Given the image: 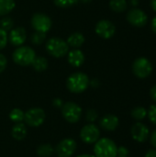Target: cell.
Here are the masks:
<instances>
[{
    "label": "cell",
    "instance_id": "1",
    "mask_svg": "<svg viewBox=\"0 0 156 157\" xmlns=\"http://www.w3.org/2000/svg\"><path fill=\"white\" fill-rule=\"evenodd\" d=\"M89 77L86 74L82 72H76L72 74L66 80L67 89L74 94H80L85 92L89 86Z\"/></svg>",
    "mask_w": 156,
    "mask_h": 157
},
{
    "label": "cell",
    "instance_id": "2",
    "mask_svg": "<svg viewBox=\"0 0 156 157\" xmlns=\"http://www.w3.org/2000/svg\"><path fill=\"white\" fill-rule=\"evenodd\" d=\"M118 146L109 138H101L95 143L94 154L96 157H117Z\"/></svg>",
    "mask_w": 156,
    "mask_h": 157
},
{
    "label": "cell",
    "instance_id": "3",
    "mask_svg": "<svg viewBox=\"0 0 156 157\" xmlns=\"http://www.w3.org/2000/svg\"><path fill=\"white\" fill-rule=\"evenodd\" d=\"M47 52L55 58H62L67 55L69 52V45L67 42L58 37L50 38L45 44Z\"/></svg>",
    "mask_w": 156,
    "mask_h": 157
},
{
    "label": "cell",
    "instance_id": "4",
    "mask_svg": "<svg viewBox=\"0 0 156 157\" xmlns=\"http://www.w3.org/2000/svg\"><path fill=\"white\" fill-rule=\"evenodd\" d=\"M35 57H36L35 51L31 47L26 45L17 47L12 54L13 62L19 66L30 65L33 60L35 59Z\"/></svg>",
    "mask_w": 156,
    "mask_h": 157
},
{
    "label": "cell",
    "instance_id": "5",
    "mask_svg": "<svg viewBox=\"0 0 156 157\" xmlns=\"http://www.w3.org/2000/svg\"><path fill=\"white\" fill-rule=\"evenodd\" d=\"M132 72L140 79L147 78L153 72V64L147 58L139 57L132 63Z\"/></svg>",
    "mask_w": 156,
    "mask_h": 157
},
{
    "label": "cell",
    "instance_id": "6",
    "mask_svg": "<svg viewBox=\"0 0 156 157\" xmlns=\"http://www.w3.org/2000/svg\"><path fill=\"white\" fill-rule=\"evenodd\" d=\"M62 114L66 121L70 123H76L81 119L82 109L74 102H66L63 103L62 107Z\"/></svg>",
    "mask_w": 156,
    "mask_h": 157
},
{
    "label": "cell",
    "instance_id": "7",
    "mask_svg": "<svg viewBox=\"0 0 156 157\" xmlns=\"http://www.w3.org/2000/svg\"><path fill=\"white\" fill-rule=\"evenodd\" d=\"M30 24L35 31L47 33L52 26V21L49 16L44 13H35L30 19Z\"/></svg>",
    "mask_w": 156,
    "mask_h": 157
},
{
    "label": "cell",
    "instance_id": "8",
    "mask_svg": "<svg viewBox=\"0 0 156 157\" xmlns=\"http://www.w3.org/2000/svg\"><path fill=\"white\" fill-rule=\"evenodd\" d=\"M45 112L40 108H32L25 112L24 121L30 127H39L45 121Z\"/></svg>",
    "mask_w": 156,
    "mask_h": 157
},
{
    "label": "cell",
    "instance_id": "9",
    "mask_svg": "<svg viewBox=\"0 0 156 157\" xmlns=\"http://www.w3.org/2000/svg\"><path fill=\"white\" fill-rule=\"evenodd\" d=\"M80 138L85 144H95L100 138V131L98 127L94 123H88L81 130Z\"/></svg>",
    "mask_w": 156,
    "mask_h": 157
},
{
    "label": "cell",
    "instance_id": "10",
    "mask_svg": "<svg viewBox=\"0 0 156 157\" xmlns=\"http://www.w3.org/2000/svg\"><path fill=\"white\" fill-rule=\"evenodd\" d=\"M76 147L77 144L74 139L66 138L57 144L54 151L58 157H71L75 153Z\"/></svg>",
    "mask_w": 156,
    "mask_h": 157
},
{
    "label": "cell",
    "instance_id": "11",
    "mask_svg": "<svg viewBox=\"0 0 156 157\" xmlns=\"http://www.w3.org/2000/svg\"><path fill=\"white\" fill-rule=\"evenodd\" d=\"M127 20L128 22L136 28H142L145 26L148 22V17L146 13L137 7L131 8L127 14Z\"/></svg>",
    "mask_w": 156,
    "mask_h": 157
},
{
    "label": "cell",
    "instance_id": "12",
    "mask_svg": "<svg viewBox=\"0 0 156 157\" xmlns=\"http://www.w3.org/2000/svg\"><path fill=\"white\" fill-rule=\"evenodd\" d=\"M95 31L100 38L108 40L115 35L116 27L110 20L101 19L97 23L95 27Z\"/></svg>",
    "mask_w": 156,
    "mask_h": 157
},
{
    "label": "cell",
    "instance_id": "13",
    "mask_svg": "<svg viewBox=\"0 0 156 157\" xmlns=\"http://www.w3.org/2000/svg\"><path fill=\"white\" fill-rule=\"evenodd\" d=\"M131 137L138 143H144L150 137V130L144 123L138 121L133 124L131 130Z\"/></svg>",
    "mask_w": 156,
    "mask_h": 157
},
{
    "label": "cell",
    "instance_id": "14",
    "mask_svg": "<svg viewBox=\"0 0 156 157\" xmlns=\"http://www.w3.org/2000/svg\"><path fill=\"white\" fill-rule=\"evenodd\" d=\"M27 40V32L23 27L13 28L8 34V41L15 47L22 46Z\"/></svg>",
    "mask_w": 156,
    "mask_h": 157
},
{
    "label": "cell",
    "instance_id": "15",
    "mask_svg": "<svg viewBox=\"0 0 156 157\" xmlns=\"http://www.w3.org/2000/svg\"><path fill=\"white\" fill-rule=\"evenodd\" d=\"M86 57L84 52L79 49H73L67 53V61L73 67H80L85 63Z\"/></svg>",
    "mask_w": 156,
    "mask_h": 157
},
{
    "label": "cell",
    "instance_id": "16",
    "mask_svg": "<svg viewBox=\"0 0 156 157\" xmlns=\"http://www.w3.org/2000/svg\"><path fill=\"white\" fill-rule=\"evenodd\" d=\"M99 124L103 130L108 132H113L119 127L120 121L117 116L113 114H107L100 120Z\"/></svg>",
    "mask_w": 156,
    "mask_h": 157
},
{
    "label": "cell",
    "instance_id": "17",
    "mask_svg": "<svg viewBox=\"0 0 156 157\" xmlns=\"http://www.w3.org/2000/svg\"><path fill=\"white\" fill-rule=\"evenodd\" d=\"M85 36L81 32H74L68 37L66 42L69 47H72L74 49H79L85 43Z\"/></svg>",
    "mask_w": 156,
    "mask_h": 157
},
{
    "label": "cell",
    "instance_id": "18",
    "mask_svg": "<svg viewBox=\"0 0 156 157\" xmlns=\"http://www.w3.org/2000/svg\"><path fill=\"white\" fill-rule=\"evenodd\" d=\"M11 134H12V137L17 141H21L25 139V137L28 134V130H27L26 125L22 122L16 123L12 128Z\"/></svg>",
    "mask_w": 156,
    "mask_h": 157
},
{
    "label": "cell",
    "instance_id": "19",
    "mask_svg": "<svg viewBox=\"0 0 156 157\" xmlns=\"http://www.w3.org/2000/svg\"><path fill=\"white\" fill-rule=\"evenodd\" d=\"M48 61L45 57L43 56H37L35 57V59L33 60L31 65L33 67V69L36 71V72H43L45 71L47 68H48Z\"/></svg>",
    "mask_w": 156,
    "mask_h": 157
},
{
    "label": "cell",
    "instance_id": "20",
    "mask_svg": "<svg viewBox=\"0 0 156 157\" xmlns=\"http://www.w3.org/2000/svg\"><path fill=\"white\" fill-rule=\"evenodd\" d=\"M16 6L15 0H0V16L9 14Z\"/></svg>",
    "mask_w": 156,
    "mask_h": 157
},
{
    "label": "cell",
    "instance_id": "21",
    "mask_svg": "<svg viewBox=\"0 0 156 157\" xmlns=\"http://www.w3.org/2000/svg\"><path fill=\"white\" fill-rule=\"evenodd\" d=\"M109 7L114 12L121 13L127 9L128 3L126 0H110L109 1Z\"/></svg>",
    "mask_w": 156,
    "mask_h": 157
},
{
    "label": "cell",
    "instance_id": "22",
    "mask_svg": "<svg viewBox=\"0 0 156 157\" xmlns=\"http://www.w3.org/2000/svg\"><path fill=\"white\" fill-rule=\"evenodd\" d=\"M54 152L53 147L50 144H40L37 148V155L40 157H50Z\"/></svg>",
    "mask_w": 156,
    "mask_h": 157
},
{
    "label": "cell",
    "instance_id": "23",
    "mask_svg": "<svg viewBox=\"0 0 156 157\" xmlns=\"http://www.w3.org/2000/svg\"><path fill=\"white\" fill-rule=\"evenodd\" d=\"M131 117L138 121L144 120L147 116V110L143 107H135L131 113Z\"/></svg>",
    "mask_w": 156,
    "mask_h": 157
},
{
    "label": "cell",
    "instance_id": "24",
    "mask_svg": "<svg viewBox=\"0 0 156 157\" xmlns=\"http://www.w3.org/2000/svg\"><path fill=\"white\" fill-rule=\"evenodd\" d=\"M24 115H25V112H23L22 109H14L9 113V119L12 121H14L15 123H18V122H22L24 121Z\"/></svg>",
    "mask_w": 156,
    "mask_h": 157
},
{
    "label": "cell",
    "instance_id": "25",
    "mask_svg": "<svg viewBox=\"0 0 156 157\" xmlns=\"http://www.w3.org/2000/svg\"><path fill=\"white\" fill-rule=\"evenodd\" d=\"M46 40V33L40 32V31H35L31 37H30V41L33 45H41Z\"/></svg>",
    "mask_w": 156,
    "mask_h": 157
},
{
    "label": "cell",
    "instance_id": "26",
    "mask_svg": "<svg viewBox=\"0 0 156 157\" xmlns=\"http://www.w3.org/2000/svg\"><path fill=\"white\" fill-rule=\"evenodd\" d=\"M14 27V21L10 17H6L4 16L1 19H0V28L2 29H4L5 31L8 32L10 31Z\"/></svg>",
    "mask_w": 156,
    "mask_h": 157
},
{
    "label": "cell",
    "instance_id": "27",
    "mask_svg": "<svg viewBox=\"0 0 156 157\" xmlns=\"http://www.w3.org/2000/svg\"><path fill=\"white\" fill-rule=\"evenodd\" d=\"M56 6L61 8H68L74 6L78 0H53Z\"/></svg>",
    "mask_w": 156,
    "mask_h": 157
},
{
    "label": "cell",
    "instance_id": "28",
    "mask_svg": "<svg viewBox=\"0 0 156 157\" xmlns=\"http://www.w3.org/2000/svg\"><path fill=\"white\" fill-rule=\"evenodd\" d=\"M8 42V34L0 28V51L3 50Z\"/></svg>",
    "mask_w": 156,
    "mask_h": 157
},
{
    "label": "cell",
    "instance_id": "29",
    "mask_svg": "<svg viewBox=\"0 0 156 157\" xmlns=\"http://www.w3.org/2000/svg\"><path fill=\"white\" fill-rule=\"evenodd\" d=\"M97 117H98V114H97V110H95V109H88L87 112H86V121H87L89 123L95 122V121H97Z\"/></svg>",
    "mask_w": 156,
    "mask_h": 157
},
{
    "label": "cell",
    "instance_id": "30",
    "mask_svg": "<svg viewBox=\"0 0 156 157\" xmlns=\"http://www.w3.org/2000/svg\"><path fill=\"white\" fill-rule=\"evenodd\" d=\"M147 116L150 120V121L156 125V104L152 105L149 109V110L147 111Z\"/></svg>",
    "mask_w": 156,
    "mask_h": 157
},
{
    "label": "cell",
    "instance_id": "31",
    "mask_svg": "<svg viewBox=\"0 0 156 157\" xmlns=\"http://www.w3.org/2000/svg\"><path fill=\"white\" fill-rule=\"evenodd\" d=\"M6 65H7V59H6V57L3 53H0V74H2L5 71Z\"/></svg>",
    "mask_w": 156,
    "mask_h": 157
},
{
    "label": "cell",
    "instance_id": "32",
    "mask_svg": "<svg viewBox=\"0 0 156 157\" xmlns=\"http://www.w3.org/2000/svg\"><path fill=\"white\" fill-rule=\"evenodd\" d=\"M122 156H129V150H128V148H126L125 146H120V147H118L117 157Z\"/></svg>",
    "mask_w": 156,
    "mask_h": 157
},
{
    "label": "cell",
    "instance_id": "33",
    "mask_svg": "<svg viewBox=\"0 0 156 157\" xmlns=\"http://www.w3.org/2000/svg\"><path fill=\"white\" fill-rule=\"evenodd\" d=\"M150 143L156 149V129L154 131H153L152 133H150Z\"/></svg>",
    "mask_w": 156,
    "mask_h": 157
},
{
    "label": "cell",
    "instance_id": "34",
    "mask_svg": "<svg viewBox=\"0 0 156 157\" xmlns=\"http://www.w3.org/2000/svg\"><path fill=\"white\" fill-rule=\"evenodd\" d=\"M52 105L57 109H62V107L63 105V100L61 98H55L52 101Z\"/></svg>",
    "mask_w": 156,
    "mask_h": 157
},
{
    "label": "cell",
    "instance_id": "35",
    "mask_svg": "<svg viewBox=\"0 0 156 157\" xmlns=\"http://www.w3.org/2000/svg\"><path fill=\"white\" fill-rule=\"evenodd\" d=\"M150 96H151L152 99L154 102H156V84L151 88V90H150Z\"/></svg>",
    "mask_w": 156,
    "mask_h": 157
},
{
    "label": "cell",
    "instance_id": "36",
    "mask_svg": "<svg viewBox=\"0 0 156 157\" xmlns=\"http://www.w3.org/2000/svg\"><path fill=\"white\" fill-rule=\"evenodd\" d=\"M144 157H156V149H150L147 151Z\"/></svg>",
    "mask_w": 156,
    "mask_h": 157
},
{
    "label": "cell",
    "instance_id": "37",
    "mask_svg": "<svg viewBox=\"0 0 156 157\" xmlns=\"http://www.w3.org/2000/svg\"><path fill=\"white\" fill-rule=\"evenodd\" d=\"M89 86H92V87H94V88H97V87H98V86H99V82H98V80H97V79H93V80H91V81H90Z\"/></svg>",
    "mask_w": 156,
    "mask_h": 157
},
{
    "label": "cell",
    "instance_id": "38",
    "mask_svg": "<svg viewBox=\"0 0 156 157\" xmlns=\"http://www.w3.org/2000/svg\"><path fill=\"white\" fill-rule=\"evenodd\" d=\"M151 27H152V29H153V31L156 33V16L153 18V20H152V25H151Z\"/></svg>",
    "mask_w": 156,
    "mask_h": 157
},
{
    "label": "cell",
    "instance_id": "39",
    "mask_svg": "<svg viewBox=\"0 0 156 157\" xmlns=\"http://www.w3.org/2000/svg\"><path fill=\"white\" fill-rule=\"evenodd\" d=\"M151 6H152L153 10L156 12V0H152L151 1Z\"/></svg>",
    "mask_w": 156,
    "mask_h": 157
},
{
    "label": "cell",
    "instance_id": "40",
    "mask_svg": "<svg viewBox=\"0 0 156 157\" xmlns=\"http://www.w3.org/2000/svg\"><path fill=\"white\" fill-rule=\"evenodd\" d=\"M131 3L132 4V6H136L139 4V0H131Z\"/></svg>",
    "mask_w": 156,
    "mask_h": 157
},
{
    "label": "cell",
    "instance_id": "41",
    "mask_svg": "<svg viewBox=\"0 0 156 157\" xmlns=\"http://www.w3.org/2000/svg\"><path fill=\"white\" fill-rule=\"evenodd\" d=\"M77 157H96L95 155H81Z\"/></svg>",
    "mask_w": 156,
    "mask_h": 157
},
{
    "label": "cell",
    "instance_id": "42",
    "mask_svg": "<svg viewBox=\"0 0 156 157\" xmlns=\"http://www.w3.org/2000/svg\"><path fill=\"white\" fill-rule=\"evenodd\" d=\"M81 2H83V3H90V2H92L93 0H80Z\"/></svg>",
    "mask_w": 156,
    "mask_h": 157
},
{
    "label": "cell",
    "instance_id": "43",
    "mask_svg": "<svg viewBox=\"0 0 156 157\" xmlns=\"http://www.w3.org/2000/svg\"><path fill=\"white\" fill-rule=\"evenodd\" d=\"M122 157H130V156H122Z\"/></svg>",
    "mask_w": 156,
    "mask_h": 157
}]
</instances>
